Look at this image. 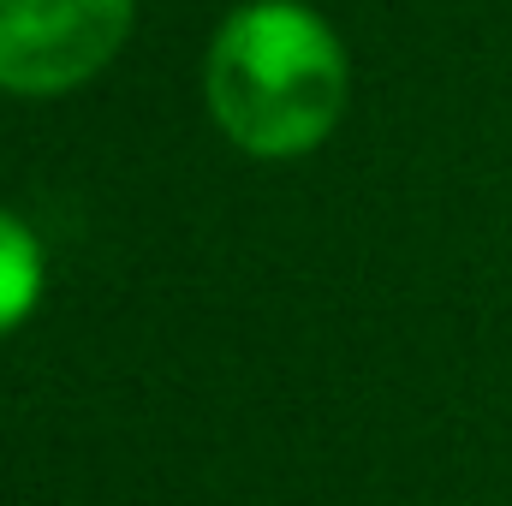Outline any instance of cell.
Here are the masks:
<instances>
[{"label":"cell","mask_w":512,"mask_h":506,"mask_svg":"<svg viewBox=\"0 0 512 506\" xmlns=\"http://www.w3.org/2000/svg\"><path fill=\"white\" fill-rule=\"evenodd\" d=\"M203 90L215 126L239 149L292 161L340 126L352 72L340 36L316 12L292 0H251L221 24Z\"/></svg>","instance_id":"cell-1"},{"label":"cell","mask_w":512,"mask_h":506,"mask_svg":"<svg viewBox=\"0 0 512 506\" xmlns=\"http://www.w3.org/2000/svg\"><path fill=\"white\" fill-rule=\"evenodd\" d=\"M131 30V0H0V84L60 96L96 78Z\"/></svg>","instance_id":"cell-2"},{"label":"cell","mask_w":512,"mask_h":506,"mask_svg":"<svg viewBox=\"0 0 512 506\" xmlns=\"http://www.w3.org/2000/svg\"><path fill=\"white\" fill-rule=\"evenodd\" d=\"M42 298V245L36 233L0 209V334H12Z\"/></svg>","instance_id":"cell-3"}]
</instances>
